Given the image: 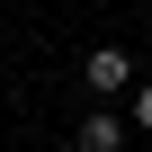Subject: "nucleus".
Listing matches in <instances>:
<instances>
[{"instance_id": "nucleus-1", "label": "nucleus", "mask_w": 152, "mask_h": 152, "mask_svg": "<svg viewBox=\"0 0 152 152\" xmlns=\"http://www.w3.org/2000/svg\"><path fill=\"white\" fill-rule=\"evenodd\" d=\"M81 72H90V90H99V99H116V90H134V54H125V45H99V54H90Z\"/></svg>"}, {"instance_id": "nucleus-2", "label": "nucleus", "mask_w": 152, "mask_h": 152, "mask_svg": "<svg viewBox=\"0 0 152 152\" xmlns=\"http://www.w3.org/2000/svg\"><path fill=\"white\" fill-rule=\"evenodd\" d=\"M72 143H81V152H125V116H81V134H72Z\"/></svg>"}, {"instance_id": "nucleus-3", "label": "nucleus", "mask_w": 152, "mask_h": 152, "mask_svg": "<svg viewBox=\"0 0 152 152\" xmlns=\"http://www.w3.org/2000/svg\"><path fill=\"white\" fill-rule=\"evenodd\" d=\"M134 125H143V134H152V81H143V90H134Z\"/></svg>"}]
</instances>
